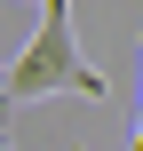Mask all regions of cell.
Instances as JSON below:
<instances>
[{
	"instance_id": "obj_3",
	"label": "cell",
	"mask_w": 143,
	"mask_h": 151,
	"mask_svg": "<svg viewBox=\"0 0 143 151\" xmlns=\"http://www.w3.org/2000/svg\"><path fill=\"white\" fill-rule=\"evenodd\" d=\"M0 151H16V143H8V119H0Z\"/></svg>"
},
{
	"instance_id": "obj_2",
	"label": "cell",
	"mask_w": 143,
	"mask_h": 151,
	"mask_svg": "<svg viewBox=\"0 0 143 151\" xmlns=\"http://www.w3.org/2000/svg\"><path fill=\"white\" fill-rule=\"evenodd\" d=\"M127 151H143V111H135V135H127Z\"/></svg>"
},
{
	"instance_id": "obj_1",
	"label": "cell",
	"mask_w": 143,
	"mask_h": 151,
	"mask_svg": "<svg viewBox=\"0 0 143 151\" xmlns=\"http://www.w3.org/2000/svg\"><path fill=\"white\" fill-rule=\"evenodd\" d=\"M32 96H88V104L111 96V80H103V72L80 56V40H72V0H40V32H32V48L8 64L0 111H8V104H32Z\"/></svg>"
}]
</instances>
